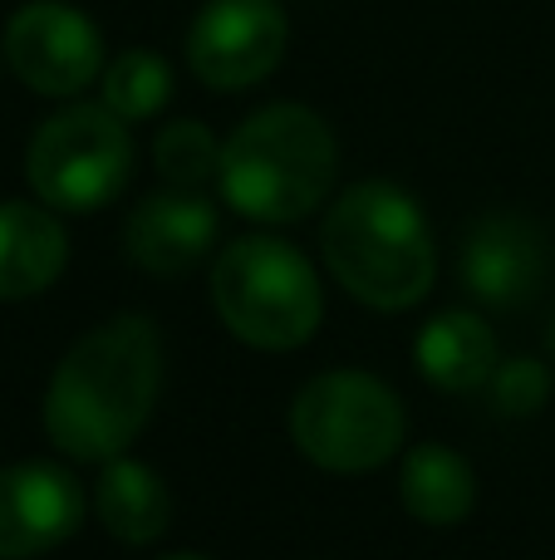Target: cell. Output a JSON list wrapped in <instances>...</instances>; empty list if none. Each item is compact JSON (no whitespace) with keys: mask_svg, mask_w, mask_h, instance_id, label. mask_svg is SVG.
<instances>
[{"mask_svg":"<svg viewBox=\"0 0 555 560\" xmlns=\"http://www.w3.org/2000/svg\"><path fill=\"white\" fill-rule=\"evenodd\" d=\"M163 384L153 319L114 315L69 345L45 388V433L74 463H114L147 428Z\"/></svg>","mask_w":555,"mask_h":560,"instance_id":"cell-1","label":"cell"},{"mask_svg":"<svg viewBox=\"0 0 555 560\" xmlns=\"http://www.w3.org/2000/svg\"><path fill=\"white\" fill-rule=\"evenodd\" d=\"M330 276L369 310H413L433 290L438 252L423 207L399 183H354L320 226Z\"/></svg>","mask_w":555,"mask_h":560,"instance_id":"cell-2","label":"cell"},{"mask_svg":"<svg viewBox=\"0 0 555 560\" xmlns=\"http://www.w3.org/2000/svg\"><path fill=\"white\" fill-rule=\"evenodd\" d=\"M340 143L330 124L305 104H265L236 124L222 143V197L261 226L305 222L330 197Z\"/></svg>","mask_w":555,"mask_h":560,"instance_id":"cell-3","label":"cell"},{"mask_svg":"<svg viewBox=\"0 0 555 560\" xmlns=\"http://www.w3.org/2000/svg\"><path fill=\"white\" fill-rule=\"evenodd\" d=\"M212 305L251 349H300L320 329L324 290L305 252L271 232L236 236L212 266Z\"/></svg>","mask_w":555,"mask_h":560,"instance_id":"cell-4","label":"cell"},{"mask_svg":"<svg viewBox=\"0 0 555 560\" xmlns=\"http://www.w3.org/2000/svg\"><path fill=\"white\" fill-rule=\"evenodd\" d=\"M403 404L364 369L315 374L291 404V438L324 472H374L403 447Z\"/></svg>","mask_w":555,"mask_h":560,"instance_id":"cell-5","label":"cell"},{"mask_svg":"<svg viewBox=\"0 0 555 560\" xmlns=\"http://www.w3.org/2000/svg\"><path fill=\"white\" fill-rule=\"evenodd\" d=\"M133 177V138L104 104H69L35 128L25 148V183L49 212H98Z\"/></svg>","mask_w":555,"mask_h":560,"instance_id":"cell-6","label":"cell"},{"mask_svg":"<svg viewBox=\"0 0 555 560\" xmlns=\"http://www.w3.org/2000/svg\"><path fill=\"white\" fill-rule=\"evenodd\" d=\"M5 65L25 89L45 98H74L104 74V35L84 10L64 0H29L5 25Z\"/></svg>","mask_w":555,"mask_h":560,"instance_id":"cell-7","label":"cell"},{"mask_svg":"<svg viewBox=\"0 0 555 560\" xmlns=\"http://www.w3.org/2000/svg\"><path fill=\"white\" fill-rule=\"evenodd\" d=\"M291 20L275 0H206L187 30V65L216 94L251 89L285 59Z\"/></svg>","mask_w":555,"mask_h":560,"instance_id":"cell-8","label":"cell"},{"mask_svg":"<svg viewBox=\"0 0 555 560\" xmlns=\"http://www.w3.org/2000/svg\"><path fill=\"white\" fill-rule=\"evenodd\" d=\"M462 285L492 310H521L536 300L551 271V246L541 226L521 212H487L462 236Z\"/></svg>","mask_w":555,"mask_h":560,"instance_id":"cell-9","label":"cell"},{"mask_svg":"<svg viewBox=\"0 0 555 560\" xmlns=\"http://www.w3.org/2000/svg\"><path fill=\"white\" fill-rule=\"evenodd\" d=\"M84 522V487L55 463L0 467V560H35Z\"/></svg>","mask_w":555,"mask_h":560,"instance_id":"cell-10","label":"cell"},{"mask_svg":"<svg viewBox=\"0 0 555 560\" xmlns=\"http://www.w3.org/2000/svg\"><path fill=\"white\" fill-rule=\"evenodd\" d=\"M128 261L147 276H187L216 246V207L202 192H153L128 212Z\"/></svg>","mask_w":555,"mask_h":560,"instance_id":"cell-11","label":"cell"},{"mask_svg":"<svg viewBox=\"0 0 555 560\" xmlns=\"http://www.w3.org/2000/svg\"><path fill=\"white\" fill-rule=\"evenodd\" d=\"M69 261V236L45 202H0V300L45 295Z\"/></svg>","mask_w":555,"mask_h":560,"instance_id":"cell-12","label":"cell"},{"mask_svg":"<svg viewBox=\"0 0 555 560\" xmlns=\"http://www.w3.org/2000/svg\"><path fill=\"white\" fill-rule=\"evenodd\" d=\"M423 378L438 384L442 394H472V388L492 384L497 374V335L482 315L472 310H442L428 325L418 329V345H413Z\"/></svg>","mask_w":555,"mask_h":560,"instance_id":"cell-13","label":"cell"},{"mask_svg":"<svg viewBox=\"0 0 555 560\" xmlns=\"http://www.w3.org/2000/svg\"><path fill=\"white\" fill-rule=\"evenodd\" d=\"M399 497L413 522L423 526H458L477 506V472L462 463L452 447L423 443L403 453L399 467Z\"/></svg>","mask_w":555,"mask_h":560,"instance_id":"cell-14","label":"cell"},{"mask_svg":"<svg viewBox=\"0 0 555 560\" xmlns=\"http://www.w3.org/2000/svg\"><path fill=\"white\" fill-rule=\"evenodd\" d=\"M94 506H98V522L108 526V536H118L128 546L157 541L167 532V522H173V497H167L163 477L153 467L133 463V457L104 463Z\"/></svg>","mask_w":555,"mask_h":560,"instance_id":"cell-15","label":"cell"},{"mask_svg":"<svg viewBox=\"0 0 555 560\" xmlns=\"http://www.w3.org/2000/svg\"><path fill=\"white\" fill-rule=\"evenodd\" d=\"M104 98L98 104L108 114H118L123 124H147L167 108L173 98V65L153 49H123L118 59H108L104 74H98Z\"/></svg>","mask_w":555,"mask_h":560,"instance_id":"cell-16","label":"cell"},{"mask_svg":"<svg viewBox=\"0 0 555 560\" xmlns=\"http://www.w3.org/2000/svg\"><path fill=\"white\" fill-rule=\"evenodd\" d=\"M153 167L167 187L177 192H202L206 183L222 177V143L212 138V128L197 118H177L153 138Z\"/></svg>","mask_w":555,"mask_h":560,"instance_id":"cell-17","label":"cell"},{"mask_svg":"<svg viewBox=\"0 0 555 560\" xmlns=\"http://www.w3.org/2000/svg\"><path fill=\"white\" fill-rule=\"evenodd\" d=\"M551 394V374L536 359H511L492 374V398H497L501 413H536Z\"/></svg>","mask_w":555,"mask_h":560,"instance_id":"cell-18","label":"cell"},{"mask_svg":"<svg viewBox=\"0 0 555 560\" xmlns=\"http://www.w3.org/2000/svg\"><path fill=\"white\" fill-rule=\"evenodd\" d=\"M163 560H206V556H163Z\"/></svg>","mask_w":555,"mask_h":560,"instance_id":"cell-19","label":"cell"}]
</instances>
